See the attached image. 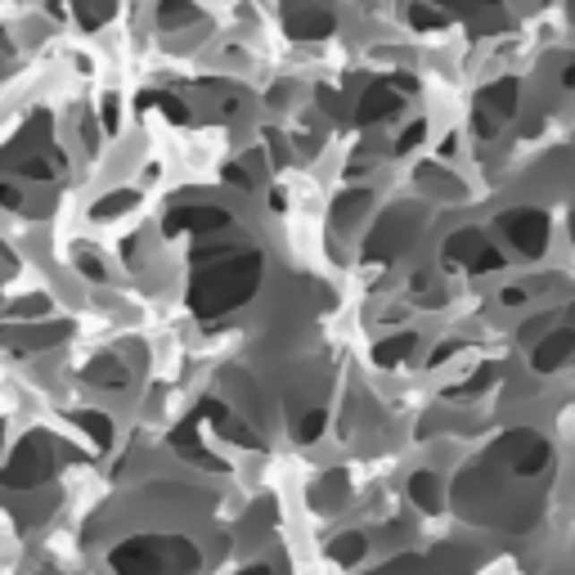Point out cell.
Here are the masks:
<instances>
[{"label": "cell", "mask_w": 575, "mask_h": 575, "mask_svg": "<svg viewBox=\"0 0 575 575\" xmlns=\"http://www.w3.org/2000/svg\"><path fill=\"white\" fill-rule=\"evenodd\" d=\"M499 265H503V256H499V252L485 243V247L472 256V265H468V270H472V274H485V270H499Z\"/></svg>", "instance_id": "31"}, {"label": "cell", "mask_w": 575, "mask_h": 575, "mask_svg": "<svg viewBox=\"0 0 575 575\" xmlns=\"http://www.w3.org/2000/svg\"><path fill=\"white\" fill-rule=\"evenodd\" d=\"M144 104H153V108H162L171 122H185L189 113H185V104L176 99V95H144Z\"/></svg>", "instance_id": "29"}, {"label": "cell", "mask_w": 575, "mask_h": 575, "mask_svg": "<svg viewBox=\"0 0 575 575\" xmlns=\"http://www.w3.org/2000/svg\"><path fill=\"white\" fill-rule=\"evenodd\" d=\"M459 347H463V342H441V347H436V356H432V365H445V360H450Z\"/></svg>", "instance_id": "39"}, {"label": "cell", "mask_w": 575, "mask_h": 575, "mask_svg": "<svg viewBox=\"0 0 575 575\" xmlns=\"http://www.w3.org/2000/svg\"><path fill=\"white\" fill-rule=\"evenodd\" d=\"M499 302H503V306H521V302H526V288H503Z\"/></svg>", "instance_id": "37"}, {"label": "cell", "mask_w": 575, "mask_h": 575, "mask_svg": "<svg viewBox=\"0 0 575 575\" xmlns=\"http://www.w3.org/2000/svg\"><path fill=\"white\" fill-rule=\"evenodd\" d=\"M113 19V0H86V5H82V23L95 32V28H104Z\"/></svg>", "instance_id": "26"}, {"label": "cell", "mask_w": 575, "mask_h": 575, "mask_svg": "<svg viewBox=\"0 0 575 575\" xmlns=\"http://www.w3.org/2000/svg\"><path fill=\"white\" fill-rule=\"evenodd\" d=\"M0 202H5V207H23V193H19V185H5V180H0Z\"/></svg>", "instance_id": "34"}, {"label": "cell", "mask_w": 575, "mask_h": 575, "mask_svg": "<svg viewBox=\"0 0 575 575\" xmlns=\"http://www.w3.org/2000/svg\"><path fill=\"white\" fill-rule=\"evenodd\" d=\"M414 347H418L414 333H396V338H387V342L373 347V360H378L382 369H391V365H400L405 356H414Z\"/></svg>", "instance_id": "19"}, {"label": "cell", "mask_w": 575, "mask_h": 575, "mask_svg": "<svg viewBox=\"0 0 575 575\" xmlns=\"http://www.w3.org/2000/svg\"><path fill=\"white\" fill-rule=\"evenodd\" d=\"M225 225H229V216L220 207H180V211L167 216V229L171 234H180V229H189V234H216Z\"/></svg>", "instance_id": "12"}, {"label": "cell", "mask_w": 575, "mask_h": 575, "mask_svg": "<svg viewBox=\"0 0 575 575\" xmlns=\"http://www.w3.org/2000/svg\"><path fill=\"white\" fill-rule=\"evenodd\" d=\"M365 553H369V539H365V535H342V539L329 544V557L342 562V566H356Z\"/></svg>", "instance_id": "22"}, {"label": "cell", "mask_w": 575, "mask_h": 575, "mask_svg": "<svg viewBox=\"0 0 575 575\" xmlns=\"http://www.w3.org/2000/svg\"><path fill=\"white\" fill-rule=\"evenodd\" d=\"M50 311V302L46 297H28V302H14V315L19 320H28V315H46Z\"/></svg>", "instance_id": "33"}, {"label": "cell", "mask_w": 575, "mask_h": 575, "mask_svg": "<svg viewBox=\"0 0 575 575\" xmlns=\"http://www.w3.org/2000/svg\"><path fill=\"white\" fill-rule=\"evenodd\" d=\"M77 265H82V274H90V279H104V265H99L95 256H82Z\"/></svg>", "instance_id": "38"}, {"label": "cell", "mask_w": 575, "mask_h": 575, "mask_svg": "<svg viewBox=\"0 0 575 575\" xmlns=\"http://www.w3.org/2000/svg\"><path fill=\"white\" fill-rule=\"evenodd\" d=\"M423 135H427V122H414V126H405V131H400V140H396V153H409V149H418V144H423Z\"/></svg>", "instance_id": "30"}, {"label": "cell", "mask_w": 575, "mask_h": 575, "mask_svg": "<svg viewBox=\"0 0 575 575\" xmlns=\"http://www.w3.org/2000/svg\"><path fill=\"white\" fill-rule=\"evenodd\" d=\"M400 104H405V90H400L396 82H378V86L365 90V99H360V108H356V122H360V126H378V122L396 117Z\"/></svg>", "instance_id": "7"}, {"label": "cell", "mask_w": 575, "mask_h": 575, "mask_svg": "<svg viewBox=\"0 0 575 575\" xmlns=\"http://www.w3.org/2000/svg\"><path fill=\"white\" fill-rule=\"evenodd\" d=\"M517 99H521V86H517L512 77H503V82H494V86H485V90L476 95V104H481L485 113H494V117H512V113H517Z\"/></svg>", "instance_id": "14"}, {"label": "cell", "mask_w": 575, "mask_h": 575, "mask_svg": "<svg viewBox=\"0 0 575 575\" xmlns=\"http://www.w3.org/2000/svg\"><path fill=\"white\" fill-rule=\"evenodd\" d=\"M82 427H86V436H95V445H113V423L104 418V414H90V409H82V414H73Z\"/></svg>", "instance_id": "23"}, {"label": "cell", "mask_w": 575, "mask_h": 575, "mask_svg": "<svg viewBox=\"0 0 575 575\" xmlns=\"http://www.w3.org/2000/svg\"><path fill=\"white\" fill-rule=\"evenodd\" d=\"M171 450H176V454H185L189 463L207 468V472H225V463L198 445V436H193V423H185V427H176V432H171Z\"/></svg>", "instance_id": "15"}, {"label": "cell", "mask_w": 575, "mask_h": 575, "mask_svg": "<svg viewBox=\"0 0 575 575\" xmlns=\"http://www.w3.org/2000/svg\"><path fill=\"white\" fill-rule=\"evenodd\" d=\"M193 23H202V14H198V5H189V0H162L158 5V28L162 32H180V28H193Z\"/></svg>", "instance_id": "17"}, {"label": "cell", "mask_w": 575, "mask_h": 575, "mask_svg": "<svg viewBox=\"0 0 575 575\" xmlns=\"http://www.w3.org/2000/svg\"><path fill=\"white\" fill-rule=\"evenodd\" d=\"M19 171H23V176H32V180H50V176H55V167H50V162H41V158L19 162Z\"/></svg>", "instance_id": "32"}, {"label": "cell", "mask_w": 575, "mask_h": 575, "mask_svg": "<svg viewBox=\"0 0 575 575\" xmlns=\"http://www.w3.org/2000/svg\"><path fill=\"white\" fill-rule=\"evenodd\" d=\"M562 86H566V90H575V59L566 64V73H562Z\"/></svg>", "instance_id": "41"}, {"label": "cell", "mask_w": 575, "mask_h": 575, "mask_svg": "<svg viewBox=\"0 0 575 575\" xmlns=\"http://www.w3.org/2000/svg\"><path fill=\"white\" fill-rule=\"evenodd\" d=\"M225 180H229V185H238V189H252V180H247V171H243V167H225Z\"/></svg>", "instance_id": "36"}, {"label": "cell", "mask_w": 575, "mask_h": 575, "mask_svg": "<svg viewBox=\"0 0 575 575\" xmlns=\"http://www.w3.org/2000/svg\"><path fill=\"white\" fill-rule=\"evenodd\" d=\"M126 207H135V193H131V189H117V193H108V198L95 202V216H99V220H113V216H122Z\"/></svg>", "instance_id": "24"}, {"label": "cell", "mask_w": 575, "mask_h": 575, "mask_svg": "<svg viewBox=\"0 0 575 575\" xmlns=\"http://www.w3.org/2000/svg\"><path fill=\"white\" fill-rule=\"evenodd\" d=\"M445 10H432V5H423V0H418V5H409V23L418 28V32H432V28H445Z\"/></svg>", "instance_id": "25"}, {"label": "cell", "mask_w": 575, "mask_h": 575, "mask_svg": "<svg viewBox=\"0 0 575 575\" xmlns=\"http://www.w3.org/2000/svg\"><path fill=\"white\" fill-rule=\"evenodd\" d=\"M450 19H463L472 32H503V10L499 0H441Z\"/></svg>", "instance_id": "8"}, {"label": "cell", "mask_w": 575, "mask_h": 575, "mask_svg": "<svg viewBox=\"0 0 575 575\" xmlns=\"http://www.w3.org/2000/svg\"><path fill=\"white\" fill-rule=\"evenodd\" d=\"M418 234V216L409 211V207H391V211H382V220H378V229L369 234V243H365V261H391V256H400L405 247H409V238Z\"/></svg>", "instance_id": "4"}, {"label": "cell", "mask_w": 575, "mask_h": 575, "mask_svg": "<svg viewBox=\"0 0 575 575\" xmlns=\"http://www.w3.org/2000/svg\"><path fill=\"white\" fill-rule=\"evenodd\" d=\"M503 234L512 238V247L521 256H539L548 247V216L539 207H517L503 216Z\"/></svg>", "instance_id": "5"}, {"label": "cell", "mask_w": 575, "mask_h": 575, "mask_svg": "<svg viewBox=\"0 0 575 575\" xmlns=\"http://www.w3.org/2000/svg\"><path fill=\"white\" fill-rule=\"evenodd\" d=\"M485 247V234L481 229H459V234H450L445 238V265H472V256Z\"/></svg>", "instance_id": "16"}, {"label": "cell", "mask_w": 575, "mask_h": 575, "mask_svg": "<svg viewBox=\"0 0 575 575\" xmlns=\"http://www.w3.org/2000/svg\"><path fill=\"white\" fill-rule=\"evenodd\" d=\"M59 338H68V324H37V329H28V324H19V329H0V342L5 347H14V351H46V347H55Z\"/></svg>", "instance_id": "9"}, {"label": "cell", "mask_w": 575, "mask_h": 575, "mask_svg": "<svg viewBox=\"0 0 575 575\" xmlns=\"http://www.w3.org/2000/svg\"><path fill=\"white\" fill-rule=\"evenodd\" d=\"M333 28H338L333 10H315V5L297 10V5H288V32H293L297 41H320V37H329Z\"/></svg>", "instance_id": "11"}, {"label": "cell", "mask_w": 575, "mask_h": 575, "mask_svg": "<svg viewBox=\"0 0 575 575\" xmlns=\"http://www.w3.org/2000/svg\"><path fill=\"white\" fill-rule=\"evenodd\" d=\"M198 414H202V418H211V423H216V432H220L225 441H234V445H243V450H256V445H261V436H252V432L243 427V418H234L220 400H202V405H198Z\"/></svg>", "instance_id": "13"}, {"label": "cell", "mask_w": 575, "mask_h": 575, "mask_svg": "<svg viewBox=\"0 0 575 575\" xmlns=\"http://www.w3.org/2000/svg\"><path fill=\"white\" fill-rule=\"evenodd\" d=\"M99 113H104V126H108V131H117V95H108Z\"/></svg>", "instance_id": "35"}, {"label": "cell", "mask_w": 575, "mask_h": 575, "mask_svg": "<svg viewBox=\"0 0 575 575\" xmlns=\"http://www.w3.org/2000/svg\"><path fill=\"white\" fill-rule=\"evenodd\" d=\"M494 378H499V365H481V369H476V373H472V378L459 387V396H481V391H485Z\"/></svg>", "instance_id": "27"}, {"label": "cell", "mask_w": 575, "mask_h": 575, "mask_svg": "<svg viewBox=\"0 0 575 575\" xmlns=\"http://www.w3.org/2000/svg\"><path fill=\"white\" fill-rule=\"evenodd\" d=\"M320 104H324L329 113H338V95H333V86H320Z\"/></svg>", "instance_id": "40"}, {"label": "cell", "mask_w": 575, "mask_h": 575, "mask_svg": "<svg viewBox=\"0 0 575 575\" xmlns=\"http://www.w3.org/2000/svg\"><path fill=\"white\" fill-rule=\"evenodd\" d=\"M261 283V252L252 247H234L216 261H202L198 265V279H193V293H189V306L198 320H220L225 311L243 306Z\"/></svg>", "instance_id": "1"}, {"label": "cell", "mask_w": 575, "mask_h": 575, "mask_svg": "<svg viewBox=\"0 0 575 575\" xmlns=\"http://www.w3.org/2000/svg\"><path fill=\"white\" fill-rule=\"evenodd\" d=\"M202 557L193 544L185 539H153V535H140V539H126L108 553V566L113 571H193Z\"/></svg>", "instance_id": "2"}, {"label": "cell", "mask_w": 575, "mask_h": 575, "mask_svg": "<svg viewBox=\"0 0 575 575\" xmlns=\"http://www.w3.org/2000/svg\"><path fill=\"white\" fill-rule=\"evenodd\" d=\"M82 373H86V382H99V387H122V382H126V369H122L113 356H95Z\"/></svg>", "instance_id": "20"}, {"label": "cell", "mask_w": 575, "mask_h": 575, "mask_svg": "<svg viewBox=\"0 0 575 575\" xmlns=\"http://www.w3.org/2000/svg\"><path fill=\"white\" fill-rule=\"evenodd\" d=\"M499 454L508 459V468L517 472V476H539L544 468H548V441L544 436H535V432H512V436H503L499 441Z\"/></svg>", "instance_id": "6"}, {"label": "cell", "mask_w": 575, "mask_h": 575, "mask_svg": "<svg viewBox=\"0 0 575 575\" xmlns=\"http://www.w3.org/2000/svg\"><path fill=\"white\" fill-rule=\"evenodd\" d=\"M369 202H373V193H369V189H351V193H342V198L333 202V211H338V220H342V225H351V220H360V216L369 211Z\"/></svg>", "instance_id": "21"}, {"label": "cell", "mask_w": 575, "mask_h": 575, "mask_svg": "<svg viewBox=\"0 0 575 575\" xmlns=\"http://www.w3.org/2000/svg\"><path fill=\"white\" fill-rule=\"evenodd\" d=\"M59 472V450L50 445L46 432H32L28 441H19L10 468H0L5 485H19V490H32V485H46L50 476Z\"/></svg>", "instance_id": "3"}, {"label": "cell", "mask_w": 575, "mask_h": 575, "mask_svg": "<svg viewBox=\"0 0 575 575\" xmlns=\"http://www.w3.org/2000/svg\"><path fill=\"white\" fill-rule=\"evenodd\" d=\"M324 423H329V418H324V409H311V414H302V423H297V441H306V445H311V441L324 432Z\"/></svg>", "instance_id": "28"}, {"label": "cell", "mask_w": 575, "mask_h": 575, "mask_svg": "<svg viewBox=\"0 0 575 575\" xmlns=\"http://www.w3.org/2000/svg\"><path fill=\"white\" fill-rule=\"evenodd\" d=\"M571 356H575V329H553V333L535 347L530 365H535V373H553V369H562Z\"/></svg>", "instance_id": "10"}, {"label": "cell", "mask_w": 575, "mask_h": 575, "mask_svg": "<svg viewBox=\"0 0 575 575\" xmlns=\"http://www.w3.org/2000/svg\"><path fill=\"white\" fill-rule=\"evenodd\" d=\"M409 499L423 508V512H441V481L432 472H414L409 476Z\"/></svg>", "instance_id": "18"}]
</instances>
